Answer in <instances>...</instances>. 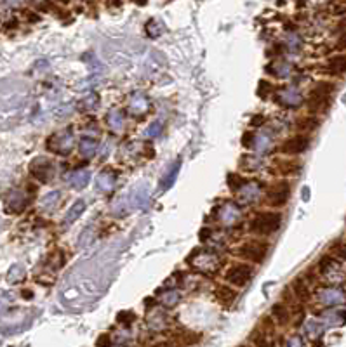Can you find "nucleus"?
Instances as JSON below:
<instances>
[{"mask_svg": "<svg viewBox=\"0 0 346 347\" xmlns=\"http://www.w3.org/2000/svg\"><path fill=\"white\" fill-rule=\"evenodd\" d=\"M282 224V214L280 212H263L257 214L251 222V231L257 236H268L273 235Z\"/></svg>", "mask_w": 346, "mask_h": 347, "instance_id": "f257e3e1", "label": "nucleus"}, {"mask_svg": "<svg viewBox=\"0 0 346 347\" xmlns=\"http://www.w3.org/2000/svg\"><path fill=\"white\" fill-rule=\"evenodd\" d=\"M332 83H318L313 92L310 96V109L311 111H316V109H322L327 106L329 101V94L332 92Z\"/></svg>", "mask_w": 346, "mask_h": 347, "instance_id": "20e7f679", "label": "nucleus"}, {"mask_svg": "<svg viewBox=\"0 0 346 347\" xmlns=\"http://www.w3.org/2000/svg\"><path fill=\"white\" fill-rule=\"evenodd\" d=\"M268 83L267 82H261L259 83V89H257V94H259L261 97H264V96H267V92H268Z\"/></svg>", "mask_w": 346, "mask_h": 347, "instance_id": "a878e982", "label": "nucleus"}, {"mask_svg": "<svg viewBox=\"0 0 346 347\" xmlns=\"http://www.w3.org/2000/svg\"><path fill=\"white\" fill-rule=\"evenodd\" d=\"M289 184L287 183H278L273 188H270V191L267 193V201L268 205L272 207H282L285 205L287 200H289Z\"/></svg>", "mask_w": 346, "mask_h": 347, "instance_id": "423d86ee", "label": "nucleus"}, {"mask_svg": "<svg viewBox=\"0 0 346 347\" xmlns=\"http://www.w3.org/2000/svg\"><path fill=\"white\" fill-rule=\"evenodd\" d=\"M58 198H60V193H58V191H52V193L45 194V198L42 200V205H44V207L52 205V203H56V201H58Z\"/></svg>", "mask_w": 346, "mask_h": 347, "instance_id": "5701e85b", "label": "nucleus"}, {"mask_svg": "<svg viewBox=\"0 0 346 347\" xmlns=\"http://www.w3.org/2000/svg\"><path fill=\"white\" fill-rule=\"evenodd\" d=\"M237 253L242 257V259H246L249 262L261 264L268 253V243L267 241H249V243L242 245V247L238 248Z\"/></svg>", "mask_w": 346, "mask_h": 347, "instance_id": "f03ea898", "label": "nucleus"}, {"mask_svg": "<svg viewBox=\"0 0 346 347\" xmlns=\"http://www.w3.org/2000/svg\"><path fill=\"white\" fill-rule=\"evenodd\" d=\"M322 300L326 304H337L343 300V295H341V292H337V290H327V292H324Z\"/></svg>", "mask_w": 346, "mask_h": 347, "instance_id": "dca6fc26", "label": "nucleus"}, {"mask_svg": "<svg viewBox=\"0 0 346 347\" xmlns=\"http://www.w3.org/2000/svg\"><path fill=\"white\" fill-rule=\"evenodd\" d=\"M134 318H136V316L129 311L119 312V321H122V323H130V321H134Z\"/></svg>", "mask_w": 346, "mask_h": 347, "instance_id": "393cba45", "label": "nucleus"}, {"mask_svg": "<svg viewBox=\"0 0 346 347\" xmlns=\"http://www.w3.org/2000/svg\"><path fill=\"white\" fill-rule=\"evenodd\" d=\"M21 280H24V269H23V266L14 264L9 269V273H7V281H9L11 285H14V283H19Z\"/></svg>", "mask_w": 346, "mask_h": 347, "instance_id": "4468645a", "label": "nucleus"}, {"mask_svg": "<svg viewBox=\"0 0 346 347\" xmlns=\"http://www.w3.org/2000/svg\"><path fill=\"white\" fill-rule=\"evenodd\" d=\"M21 295H23V297H24V299H28V300H30V299L33 297V295H32V292H30V290H24V292H21Z\"/></svg>", "mask_w": 346, "mask_h": 347, "instance_id": "c756f323", "label": "nucleus"}, {"mask_svg": "<svg viewBox=\"0 0 346 347\" xmlns=\"http://www.w3.org/2000/svg\"><path fill=\"white\" fill-rule=\"evenodd\" d=\"M294 290H296L298 297L308 299V288H306L305 283H303V280H296V281H294Z\"/></svg>", "mask_w": 346, "mask_h": 347, "instance_id": "aec40b11", "label": "nucleus"}, {"mask_svg": "<svg viewBox=\"0 0 346 347\" xmlns=\"http://www.w3.org/2000/svg\"><path fill=\"white\" fill-rule=\"evenodd\" d=\"M96 148H98V141L96 139H82L78 142V150L82 155L86 156H92L96 153Z\"/></svg>", "mask_w": 346, "mask_h": 347, "instance_id": "ddd939ff", "label": "nucleus"}, {"mask_svg": "<svg viewBox=\"0 0 346 347\" xmlns=\"http://www.w3.org/2000/svg\"><path fill=\"white\" fill-rule=\"evenodd\" d=\"M160 130H162V127H160L158 122H153V124L148 127V130H146V135H148V137H157L160 134Z\"/></svg>", "mask_w": 346, "mask_h": 347, "instance_id": "b1692460", "label": "nucleus"}, {"mask_svg": "<svg viewBox=\"0 0 346 347\" xmlns=\"http://www.w3.org/2000/svg\"><path fill=\"white\" fill-rule=\"evenodd\" d=\"M101 344H110V340H108V337H107V335L101 337L99 340H98V345H101Z\"/></svg>", "mask_w": 346, "mask_h": 347, "instance_id": "7c9ffc66", "label": "nucleus"}, {"mask_svg": "<svg viewBox=\"0 0 346 347\" xmlns=\"http://www.w3.org/2000/svg\"><path fill=\"white\" fill-rule=\"evenodd\" d=\"M251 139H252V134H246V135H244V146H251L252 144V141H251Z\"/></svg>", "mask_w": 346, "mask_h": 347, "instance_id": "cd10ccee", "label": "nucleus"}, {"mask_svg": "<svg viewBox=\"0 0 346 347\" xmlns=\"http://www.w3.org/2000/svg\"><path fill=\"white\" fill-rule=\"evenodd\" d=\"M113 176L112 174H107V172H103L101 174V176L98 177V184H99V188L101 189H104V191H107V189H112V186H113Z\"/></svg>", "mask_w": 346, "mask_h": 347, "instance_id": "f3484780", "label": "nucleus"}, {"mask_svg": "<svg viewBox=\"0 0 346 347\" xmlns=\"http://www.w3.org/2000/svg\"><path fill=\"white\" fill-rule=\"evenodd\" d=\"M68 183H70L71 188H75V189L86 188L87 183H89V172H87V170H77V172H73L68 177Z\"/></svg>", "mask_w": 346, "mask_h": 347, "instance_id": "9d476101", "label": "nucleus"}, {"mask_svg": "<svg viewBox=\"0 0 346 347\" xmlns=\"http://www.w3.org/2000/svg\"><path fill=\"white\" fill-rule=\"evenodd\" d=\"M86 210V203H84L82 200H78V201H75L73 205H71V209L66 212L65 215V222L66 224H71V222H75L77 219L82 215V212Z\"/></svg>", "mask_w": 346, "mask_h": 347, "instance_id": "9b49d317", "label": "nucleus"}, {"mask_svg": "<svg viewBox=\"0 0 346 347\" xmlns=\"http://www.w3.org/2000/svg\"><path fill=\"white\" fill-rule=\"evenodd\" d=\"M273 316L280 321V323H287V320H289V311H287V307L280 306V304H277V306H273Z\"/></svg>", "mask_w": 346, "mask_h": 347, "instance_id": "a211bd4d", "label": "nucleus"}, {"mask_svg": "<svg viewBox=\"0 0 346 347\" xmlns=\"http://www.w3.org/2000/svg\"><path fill=\"white\" fill-rule=\"evenodd\" d=\"M216 297L219 302H223V304H231L233 302L235 299H237V292L235 290H231L230 286H218L216 288Z\"/></svg>", "mask_w": 346, "mask_h": 347, "instance_id": "f8f14e48", "label": "nucleus"}, {"mask_svg": "<svg viewBox=\"0 0 346 347\" xmlns=\"http://www.w3.org/2000/svg\"><path fill=\"white\" fill-rule=\"evenodd\" d=\"M316 125H318V120L316 118H303V120L298 122V127L299 130H313L316 129Z\"/></svg>", "mask_w": 346, "mask_h": 347, "instance_id": "6ab92c4d", "label": "nucleus"}, {"mask_svg": "<svg viewBox=\"0 0 346 347\" xmlns=\"http://www.w3.org/2000/svg\"><path fill=\"white\" fill-rule=\"evenodd\" d=\"M30 172L35 179H39L40 183H49L54 176V168L52 163L49 162L47 158H37L33 160L30 165Z\"/></svg>", "mask_w": 346, "mask_h": 347, "instance_id": "39448f33", "label": "nucleus"}, {"mask_svg": "<svg viewBox=\"0 0 346 347\" xmlns=\"http://www.w3.org/2000/svg\"><path fill=\"white\" fill-rule=\"evenodd\" d=\"M308 144H310V139L306 135H294L280 146V151L285 155H299L306 150Z\"/></svg>", "mask_w": 346, "mask_h": 347, "instance_id": "0eeeda50", "label": "nucleus"}, {"mask_svg": "<svg viewBox=\"0 0 346 347\" xmlns=\"http://www.w3.org/2000/svg\"><path fill=\"white\" fill-rule=\"evenodd\" d=\"M327 70L331 71L332 75L344 73L346 71V54H339V56H334V57L329 59Z\"/></svg>", "mask_w": 346, "mask_h": 347, "instance_id": "1a4fd4ad", "label": "nucleus"}, {"mask_svg": "<svg viewBox=\"0 0 346 347\" xmlns=\"http://www.w3.org/2000/svg\"><path fill=\"white\" fill-rule=\"evenodd\" d=\"M228 181H230V183H228V186H230V189H233V191H237V189L240 188V186L244 184V181L240 179V177L237 176V174H231V176L228 177Z\"/></svg>", "mask_w": 346, "mask_h": 347, "instance_id": "4be33fe9", "label": "nucleus"}, {"mask_svg": "<svg viewBox=\"0 0 346 347\" xmlns=\"http://www.w3.org/2000/svg\"><path fill=\"white\" fill-rule=\"evenodd\" d=\"M91 233H94L92 227H86V229L82 231V235H80V238H78V247H87V245L91 243L92 238H87V235H91Z\"/></svg>", "mask_w": 346, "mask_h": 347, "instance_id": "412c9836", "label": "nucleus"}, {"mask_svg": "<svg viewBox=\"0 0 346 347\" xmlns=\"http://www.w3.org/2000/svg\"><path fill=\"white\" fill-rule=\"evenodd\" d=\"M337 47L339 49H346V33L339 37V40H337Z\"/></svg>", "mask_w": 346, "mask_h": 347, "instance_id": "bb28decb", "label": "nucleus"}, {"mask_svg": "<svg viewBox=\"0 0 346 347\" xmlns=\"http://www.w3.org/2000/svg\"><path fill=\"white\" fill-rule=\"evenodd\" d=\"M252 274H254V269H252L251 266L235 264L226 271L225 280L228 283H231V285H235V286H246L249 283V280L252 278Z\"/></svg>", "mask_w": 346, "mask_h": 347, "instance_id": "7ed1b4c3", "label": "nucleus"}, {"mask_svg": "<svg viewBox=\"0 0 346 347\" xmlns=\"http://www.w3.org/2000/svg\"><path fill=\"white\" fill-rule=\"evenodd\" d=\"M26 203H28V200L24 198V194L21 191H11L6 200L7 212H21V210L26 207Z\"/></svg>", "mask_w": 346, "mask_h": 347, "instance_id": "6e6552de", "label": "nucleus"}, {"mask_svg": "<svg viewBox=\"0 0 346 347\" xmlns=\"http://www.w3.org/2000/svg\"><path fill=\"white\" fill-rule=\"evenodd\" d=\"M337 255H339L341 259L346 261V247H339V248H337Z\"/></svg>", "mask_w": 346, "mask_h": 347, "instance_id": "c85d7f7f", "label": "nucleus"}, {"mask_svg": "<svg viewBox=\"0 0 346 347\" xmlns=\"http://www.w3.org/2000/svg\"><path fill=\"white\" fill-rule=\"evenodd\" d=\"M0 227H2V221H0Z\"/></svg>", "mask_w": 346, "mask_h": 347, "instance_id": "72a5a7b5", "label": "nucleus"}, {"mask_svg": "<svg viewBox=\"0 0 346 347\" xmlns=\"http://www.w3.org/2000/svg\"><path fill=\"white\" fill-rule=\"evenodd\" d=\"M179 165H181V160H178V162H176L174 165H172L171 172H169L166 179L162 181V184H160V188H162V189H169L172 184H174L176 177H178V172H179Z\"/></svg>", "mask_w": 346, "mask_h": 347, "instance_id": "2eb2a0df", "label": "nucleus"}, {"mask_svg": "<svg viewBox=\"0 0 346 347\" xmlns=\"http://www.w3.org/2000/svg\"><path fill=\"white\" fill-rule=\"evenodd\" d=\"M134 2H136L138 6H145V4L148 2V0H134Z\"/></svg>", "mask_w": 346, "mask_h": 347, "instance_id": "473e14b6", "label": "nucleus"}, {"mask_svg": "<svg viewBox=\"0 0 346 347\" xmlns=\"http://www.w3.org/2000/svg\"><path fill=\"white\" fill-rule=\"evenodd\" d=\"M261 122H263V117H256V118H252V125L261 124Z\"/></svg>", "mask_w": 346, "mask_h": 347, "instance_id": "2f4dec72", "label": "nucleus"}]
</instances>
